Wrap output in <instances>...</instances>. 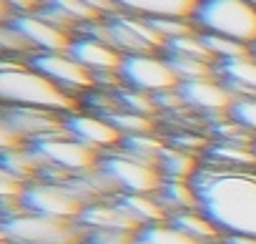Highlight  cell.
<instances>
[{
    "label": "cell",
    "instance_id": "26",
    "mask_svg": "<svg viewBox=\"0 0 256 244\" xmlns=\"http://www.w3.org/2000/svg\"><path fill=\"white\" fill-rule=\"evenodd\" d=\"M204 36V43L206 48L211 51L214 61L216 63H224V61H231V58H241V56H248L251 48L238 43V41H231V38H224V36H211V33H201Z\"/></svg>",
    "mask_w": 256,
    "mask_h": 244
},
{
    "label": "cell",
    "instance_id": "4",
    "mask_svg": "<svg viewBox=\"0 0 256 244\" xmlns=\"http://www.w3.org/2000/svg\"><path fill=\"white\" fill-rule=\"evenodd\" d=\"M191 21L201 33L224 36L248 48L256 43V6L246 0H198Z\"/></svg>",
    "mask_w": 256,
    "mask_h": 244
},
{
    "label": "cell",
    "instance_id": "24",
    "mask_svg": "<svg viewBox=\"0 0 256 244\" xmlns=\"http://www.w3.org/2000/svg\"><path fill=\"white\" fill-rule=\"evenodd\" d=\"M136 244H198L174 224H148L136 234Z\"/></svg>",
    "mask_w": 256,
    "mask_h": 244
},
{
    "label": "cell",
    "instance_id": "6",
    "mask_svg": "<svg viewBox=\"0 0 256 244\" xmlns=\"http://www.w3.org/2000/svg\"><path fill=\"white\" fill-rule=\"evenodd\" d=\"M30 149L40 159V164L56 171H66V174H88V171H96L100 164V154L96 149L76 141L68 134L38 139L30 144Z\"/></svg>",
    "mask_w": 256,
    "mask_h": 244
},
{
    "label": "cell",
    "instance_id": "14",
    "mask_svg": "<svg viewBox=\"0 0 256 244\" xmlns=\"http://www.w3.org/2000/svg\"><path fill=\"white\" fill-rule=\"evenodd\" d=\"M178 93L186 106L196 111H206V113H224V111L228 113L236 101L234 91L224 81H218V76L201 78V81H186L178 86Z\"/></svg>",
    "mask_w": 256,
    "mask_h": 244
},
{
    "label": "cell",
    "instance_id": "11",
    "mask_svg": "<svg viewBox=\"0 0 256 244\" xmlns=\"http://www.w3.org/2000/svg\"><path fill=\"white\" fill-rule=\"evenodd\" d=\"M68 53L76 61H80L88 71H93L96 78H100V76H118V71L123 66V58H126L116 46H110L108 41H103L98 36H90V33L76 36Z\"/></svg>",
    "mask_w": 256,
    "mask_h": 244
},
{
    "label": "cell",
    "instance_id": "27",
    "mask_svg": "<svg viewBox=\"0 0 256 244\" xmlns=\"http://www.w3.org/2000/svg\"><path fill=\"white\" fill-rule=\"evenodd\" d=\"M116 101H118V108L123 111H131V113H141V116H151L158 106H156V98L151 93H144V91H136V88H123L116 93Z\"/></svg>",
    "mask_w": 256,
    "mask_h": 244
},
{
    "label": "cell",
    "instance_id": "38",
    "mask_svg": "<svg viewBox=\"0 0 256 244\" xmlns=\"http://www.w3.org/2000/svg\"><path fill=\"white\" fill-rule=\"evenodd\" d=\"M246 3H251V6H256V0H246Z\"/></svg>",
    "mask_w": 256,
    "mask_h": 244
},
{
    "label": "cell",
    "instance_id": "3",
    "mask_svg": "<svg viewBox=\"0 0 256 244\" xmlns=\"http://www.w3.org/2000/svg\"><path fill=\"white\" fill-rule=\"evenodd\" d=\"M6 244H86L88 229L73 219H53L33 211H13L3 216Z\"/></svg>",
    "mask_w": 256,
    "mask_h": 244
},
{
    "label": "cell",
    "instance_id": "15",
    "mask_svg": "<svg viewBox=\"0 0 256 244\" xmlns=\"http://www.w3.org/2000/svg\"><path fill=\"white\" fill-rule=\"evenodd\" d=\"M80 226H86L88 231H98V229H110V231H138L141 224L128 216L126 209L113 199V201H93L86 206V211L80 214Z\"/></svg>",
    "mask_w": 256,
    "mask_h": 244
},
{
    "label": "cell",
    "instance_id": "28",
    "mask_svg": "<svg viewBox=\"0 0 256 244\" xmlns=\"http://www.w3.org/2000/svg\"><path fill=\"white\" fill-rule=\"evenodd\" d=\"M0 43H3V51H6V58H10V56H36V48H33V43L13 26V23H6L3 26V31H0Z\"/></svg>",
    "mask_w": 256,
    "mask_h": 244
},
{
    "label": "cell",
    "instance_id": "20",
    "mask_svg": "<svg viewBox=\"0 0 256 244\" xmlns=\"http://www.w3.org/2000/svg\"><path fill=\"white\" fill-rule=\"evenodd\" d=\"M158 169L166 179H174V181H191L198 171V164L194 159V154L184 151V149H176V146H166L158 156Z\"/></svg>",
    "mask_w": 256,
    "mask_h": 244
},
{
    "label": "cell",
    "instance_id": "29",
    "mask_svg": "<svg viewBox=\"0 0 256 244\" xmlns=\"http://www.w3.org/2000/svg\"><path fill=\"white\" fill-rule=\"evenodd\" d=\"M228 116L246 131H256V96H236Z\"/></svg>",
    "mask_w": 256,
    "mask_h": 244
},
{
    "label": "cell",
    "instance_id": "9",
    "mask_svg": "<svg viewBox=\"0 0 256 244\" xmlns=\"http://www.w3.org/2000/svg\"><path fill=\"white\" fill-rule=\"evenodd\" d=\"M28 63L43 76H48L53 83L66 88L68 93L86 91L96 83V73L88 71L70 53H36L33 58H28Z\"/></svg>",
    "mask_w": 256,
    "mask_h": 244
},
{
    "label": "cell",
    "instance_id": "8",
    "mask_svg": "<svg viewBox=\"0 0 256 244\" xmlns=\"http://www.w3.org/2000/svg\"><path fill=\"white\" fill-rule=\"evenodd\" d=\"M118 78L126 81L128 88H136L144 93H164V91H174L181 86L174 66L168 63L166 56L158 53H134L126 56L123 66L118 71Z\"/></svg>",
    "mask_w": 256,
    "mask_h": 244
},
{
    "label": "cell",
    "instance_id": "30",
    "mask_svg": "<svg viewBox=\"0 0 256 244\" xmlns=\"http://www.w3.org/2000/svg\"><path fill=\"white\" fill-rule=\"evenodd\" d=\"M136 234H138V231H136ZM136 234H134V231L98 229V231H88L86 244H136Z\"/></svg>",
    "mask_w": 256,
    "mask_h": 244
},
{
    "label": "cell",
    "instance_id": "34",
    "mask_svg": "<svg viewBox=\"0 0 256 244\" xmlns=\"http://www.w3.org/2000/svg\"><path fill=\"white\" fill-rule=\"evenodd\" d=\"M86 6H90V8H96L98 13H103L106 18H110V16H116L118 13V8L110 3V0H83Z\"/></svg>",
    "mask_w": 256,
    "mask_h": 244
},
{
    "label": "cell",
    "instance_id": "18",
    "mask_svg": "<svg viewBox=\"0 0 256 244\" xmlns=\"http://www.w3.org/2000/svg\"><path fill=\"white\" fill-rule=\"evenodd\" d=\"M116 201L126 209L128 216H134L141 226L148 224H161L168 216V209L161 204V199H156L154 194H118Z\"/></svg>",
    "mask_w": 256,
    "mask_h": 244
},
{
    "label": "cell",
    "instance_id": "36",
    "mask_svg": "<svg viewBox=\"0 0 256 244\" xmlns=\"http://www.w3.org/2000/svg\"><path fill=\"white\" fill-rule=\"evenodd\" d=\"M201 244H228V239H211V241H201Z\"/></svg>",
    "mask_w": 256,
    "mask_h": 244
},
{
    "label": "cell",
    "instance_id": "7",
    "mask_svg": "<svg viewBox=\"0 0 256 244\" xmlns=\"http://www.w3.org/2000/svg\"><path fill=\"white\" fill-rule=\"evenodd\" d=\"M20 204L26 211L53 219H73V221H78L88 206V201L78 191H73L66 181H30Z\"/></svg>",
    "mask_w": 256,
    "mask_h": 244
},
{
    "label": "cell",
    "instance_id": "10",
    "mask_svg": "<svg viewBox=\"0 0 256 244\" xmlns=\"http://www.w3.org/2000/svg\"><path fill=\"white\" fill-rule=\"evenodd\" d=\"M36 48V53H68L73 43V31L48 21L40 13H20L10 21ZM6 26V23H3Z\"/></svg>",
    "mask_w": 256,
    "mask_h": 244
},
{
    "label": "cell",
    "instance_id": "2",
    "mask_svg": "<svg viewBox=\"0 0 256 244\" xmlns=\"http://www.w3.org/2000/svg\"><path fill=\"white\" fill-rule=\"evenodd\" d=\"M0 98L6 106L43 108L60 116L76 113L78 108V101L48 76L36 71L30 63H10L8 58L0 68Z\"/></svg>",
    "mask_w": 256,
    "mask_h": 244
},
{
    "label": "cell",
    "instance_id": "33",
    "mask_svg": "<svg viewBox=\"0 0 256 244\" xmlns=\"http://www.w3.org/2000/svg\"><path fill=\"white\" fill-rule=\"evenodd\" d=\"M6 6H10L18 16L20 13H38L43 6H46V0H3Z\"/></svg>",
    "mask_w": 256,
    "mask_h": 244
},
{
    "label": "cell",
    "instance_id": "12",
    "mask_svg": "<svg viewBox=\"0 0 256 244\" xmlns=\"http://www.w3.org/2000/svg\"><path fill=\"white\" fill-rule=\"evenodd\" d=\"M3 121H6V124H10L13 129H18L30 144L38 141V139H46V136L68 134L66 131V116L53 113V111H43V108L6 106Z\"/></svg>",
    "mask_w": 256,
    "mask_h": 244
},
{
    "label": "cell",
    "instance_id": "5",
    "mask_svg": "<svg viewBox=\"0 0 256 244\" xmlns=\"http://www.w3.org/2000/svg\"><path fill=\"white\" fill-rule=\"evenodd\" d=\"M98 169L123 191V194H158L164 186V174L156 164L141 161L126 151H108L100 156Z\"/></svg>",
    "mask_w": 256,
    "mask_h": 244
},
{
    "label": "cell",
    "instance_id": "31",
    "mask_svg": "<svg viewBox=\"0 0 256 244\" xmlns=\"http://www.w3.org/2000/svg\"><path fill=\"white\" fill-rule=\"evenodd\" d=\"M0 141H3V151H20V149H26V136L18 131V129H13L10 124H0Z\"/></svg>",
    "mask_w": 256,
    "mask_h": 244
},
{
    "label": "cell",
    "instance_id": "16",
    "mask_svg": "<svg viewBox=\"0 0 256 244\" xmlns=\"http://www.w3.org/2000/svg\"><path fill=\"white\" fill-rule=\"evenodd\" d=\"M118 13L141 18H194L198 0H110Z\"/></svg>",
    "mask_w": 256,
    "mask_h": 244
},
{
    "label": "cell",
    "instance_id": "17",
    "mask_svg": "<svg viewBox=\"0 0 256 244\" xmlns=\"http://www.w3.org/2000/svg\"><path fill=\"white\" fill-rule=\"evenodd\" d=\"M216 76L234 91V96H256V58L251 53L216 63Z\"/></svg>",
    "mask_w": 256,
    "mask_h": 244
},
{
    "label": "cell",
    "instance_id": "19",
    "mask_svg": "<svg viewBox=\"0 0 256 244\" xmlns=\"http://www.w3.org/2000/svg\"><path fill=\"white\" fill-rule=\"evenodd\" d=\"M168 224H174L176 229H181L186 236H191L194 241H211L218 239L221 231L214 226L211 219H206L198 209H184V211H171L168 214Z\"/></svg>",
    "mask_w": 256,
    "mask_h": 244
},
{
    "label": "cell",
    "instance_id": "25",
    "mask_svg": "<svg viewBox=\"0 0 256 244\" xmlns=\"http://www.w3.org/2000/svg\"><path fill=\"white\" fill-rule=\"evenodd\" d=\"M110 124L123 134V136H136V134H151L154 131V121L151 116H141V113H131V111H113L106 116Z\"/></svg>",
    "mask_w": 256,
    "mask_h": 244
},
{
    "label": "cell",
    "instance_id": "1",
    "mask_svg": "<svg viewBox=\"0 0 256 244\" xmlns=\"http://www.w3.org/2000/svg\"><path fill=\"white\" fill-rule=\"evenodd\" d=\"M196 209L226 236H256V174L246 169L198 166L191 179Z\"/></svg>",
    "mask_w": 256,
    "mask_h": 244
},
{
    "label": "cell",
    "instance_id": "23",
    "mask_svg": "<svg viewBox=\"0 0 256 244\" xmlns=\"http://www.w3.org/2000/svg\"><path fill=\"white\" fill-rule=\"evenodd\" d=\"M208 156L216 164H224L226 169H244V166H254L256 164V151L254 146H238V144H216Z\"/></svg>",
    "mask_w": 256,
    "mask_h": 244
},
{
    "label": "cell",
    "instance_id": "21",
    "mask_svg": "<svg viewBox=\"0 0 256 244\" xmlns=\"http://www.w3.org/2000/svg\"><path fill=\"white\" fill-rule=\"evenodd\" d=\"M161 204L171 211H184V209H196V191L191 181H174L164 179V186L158 189Z\"/></svg>",
    "mask_w": 256,
    "mask_h": 244
},
{
    "label": "cell",
    "instance_id": "13",
    "mask_svg": "<svg viewBox=\"0 0 256 244\" xmlns=\"http://www.w3.org/2000/svg\"><path fill=\"white\" fill-rule=\"evenodd\" d=\"M66 131L76 141L96 149V151H108L118 149L123 141V134L110 124L106 116H88V113H68L66 116Z\"/></svg>",
    "mask_w": 256,
    "mask_h": 244
},
{
    "label": "cell",
    "instance_id": "37",
    "mask_svg": "<svg viewBox=\"0 0 256 244\" xmlns=\"http://www.w3.org/2000/svg\"><path fill=\"white\" fill-rule=\"evenodd\" d=\"M251 56H254V58H256V43H254V46H251Z\"/></svg>",
    "mask_w": 256,
    "mask_h": 244
},
{
    "label": "cell",
    "instance_id": "22",
    "mask_svg": "<svg viewBox=\"0 0 256 244\" xmlns=\"http://www.w3.org/2000/svg\"><path fill=\"white\" fill-rule=\"evenodd\" d=\"M40 159L33 154V149H20V151H3V171L10 176H18L30 184L33 176L40 171Z\"/></svg>",
    "mask_w": 256,
    "mask_h": 244
},
{
    "label": "cell",
    "instance_id": "32",
    "mask_svg": "<svg viewBox=\"0 0 256 244\" xmlns=\"http://www.w3.org/2000/svg\"><path fill=\"white\" fill-rule=\"evenodd\" d=\"M171 146L194 154L196 149L204 146V139H201V136H191V134H176V136H171Z\"/></svg>",
    "mask_w": 256,
    "mask_h": 244
},
{
    "label": "cell",
    "instance_id": "39",
    "mask_svg": "<svg viewBox=\"0 0 256 244\" xmlns=\"http://www.w3.org/2000/svg\"><path fill=\"white\" fill-rule=\"evenodd\" d=\"M254 151H256V141H254Z\"/></svg>",
    "mask_w": 256,
    "mask_h": 244
},
{
    "label": "cell",
    "instance_id": "35",
    "mask_svg": "<svg viewBox=\"0 0 256 244\" xmlns=\"http://www.w3.org/2000/svg\"><path fill=\"white\" fill-rule=\"evenodd\" d=\"M226 239H228V244H256V236H246V234H234Z\"/></svg>",
    "mask_w": 256,
    "mask_h": 244
}]
</instances>
